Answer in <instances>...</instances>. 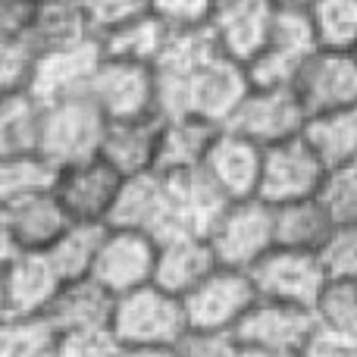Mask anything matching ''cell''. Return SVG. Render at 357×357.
Here are the masks:
<instances>
[{"label": "cell", "mask_w": 357, "mask_h": 357, "mask_svg": "<svg viewBox=\"0 0 357 357\" xmlns=\"http://www.w3.org/2000/svg\"><path fill=\"white\" fill-rule=\"evenodd\" d=\"M110 333L123 348H178L188 333L182 298L148 282L116 298Z\"/></svg>", "instance_id": "1"}, {"label": "cell", "mask_w": 357, "mask_h": 357, "mask_svg": "<svg viewBox=\"0 0 357 357\" xmlns=\"http://www.w3.org/2000/svg\"><path fill=\"white\" fill-rule=\"evenodd\" d=\"M107 132V116L88 94L54 100L41 107L38 123V154H44L56 169L91 160L100 154Z\"/></svg>", "instance_id": "2"}, {"label": "cell", "mask_w": 357, "mask_h": 357, "mask_svg": "<svg viewBox=\"0 0 357 357\" xmlns=\"http://www.w3.org/2000/svg\"><path fill=\"white\" fill-rule=\"evenodd\" d=\"M220 266L251 270L264 254L276 248V222H273V204L264 197H241L229 201L220 210L207 232Z\"/></svg>", "instance_id": "3"}, {"label": "cell", "mask_w": 357, "mask_h": 357, "mask_svg": "<svg viewBox=\"0 0 357 357\" xmlns=\"http://www.w3.org/2000/svg\"><path fill=\"white\" fill-rule=\"evenodd\" d=\"M85 94L98 104V110L110 119H132L157 113V82L154 66L126 56L100 54Z\"/></svg>", "instance_id": "4"}, {"label": "cell", "mask_w": 357, "mask_h": 357, "mask_svg": "<svg viewBox=\"0 0 357 357\" xmlns=\"http://www.w3.org/2000/svg\"><path fill=\"white\" fill-rule=\"evenodd\" d=\"M254 301H257V289L251 273L235 266H216L201 285H195L182 298L188 329H201V333H235Z\"/></svg>", "instance_id": "5"}, {"label": "cell", "mask_w": 357, "mask_h": 357, "mask_svg": "<svg viewBox=\"0 0 357 357\" xmlns=\"http://www.w3.org/2000/svg\"><path fill=\"white\" fill-rule=\"evenodd\" d=\"M248 273L254 279L257 298L295 304V307L307 310H314L317 298L323 295V289L329 282L317 251H298V248L279 245L270 254H264Z\"/></svg>", "instance_id": "6"}, {"label": "cell", "mask_w": 357, "mask_h": 357, "mask_svg": "<svg viewBox=\"0 0 357 357\" xmlns=\"http://www.w3.org/2000/svg\"><path fill=\"white\" fill-rule=\"evenodd\" d=\"M226 126L257 142L260 148H270L301 135L307 126V110L291 85H251Z\"/></svg>", "instance_id": "7"}, {"label": "cell", "mask_w": 357, "mask_h": 357, "mask_svg": "<svg viewBox=\"0 0 357 357\" xmlns=\"http://www.w3.org/2000/svg\"><path fill=\"white\" fill-rule=\"evenodd\" d=\"M154 270H157L154 235L142 232V229L107 226L88 276L98 279L107 291H113L119 298L132 289L154 282Z\"/></svg>", "instance_id": "8"}, {"label": "cell", "mask_w": 357, "mask_h": 357, "mask_svg": "<svg viewBox=\"0 0 357 357\" xmlns=\"http://www.w3.org/2000/svg\"><path fill=\"white\" fill-rule=\"evenodd\" d=\"M323 176H326V163L317 157V151L310 148L301 132L295 138H285V142L264 148L257 197H264L273 207L304 201V197L317 195Z\"/></svg>", "instance_id": "9"}, {"label": "cell", "mask_w": 357, "mask_h": 357, "mask_svg": "<svg viewBox=\"0 0 357 357\" xmlns=\"http://www.w3.org/2000/svg\"><path fill=\"white\" fill-rule=\"evenodd\" d=\"M298 100L307 116L357 107V56L351 50H326L317 47L298 69L295 82Z\"/></svg>", "instance_id": "10"}, {"label": "cell", "mask_w": 357, "mask_h": 357, "mask_svg": "<svg viewBox=\"0 0 357 357\" xmlns=\"http://www.w3.org/2000/svg\"><path fill=\"white\" fill-rule=\"evenodd\" d=\"M320 47L307 13L276 10L273 29L260 54L248 63L251 85H291L298 69Z\"/></svg>", "instance_id": "11"}, {"label": "cell", "mask_w": 357, "mask_h": 357, "mask_svg": "<svg viewBox=\"0 0 357 357\" xmlns=\"http://www.w3.org/2000/svg\"><path fill=\"white\" fill-rule=\"evenodd\" d=\"M100 54H104V47H100L98 35L38 50L35 69H31L29 79V94L41 107L63 98H73V94H85Z\"/></svg>", "instance_id": "12"}, {"label": "cell", "mask_w": 357, "mask_h": 357, "mask_svg": "<svg viewBox=\"0 0 357 357\" xmlns=\"http://www.w3.org/2000/svg\"><path fill=\"white\" fill-rule=\"evenodd\" d=\"M119 188H123V176L98 154L91 160L63 167L56 173L54 195L60 197L69 220L107 226L113 216V207H116Z\"/></svg>", "instance_id": "13"}, {"label": "cell", "mask_w": 357, "mask_h": 357, "mask_svg": "<svg viewBox=\"0 0 357 357\" xmlns=\"http://www.w3.org/2000/svg\"><path fill=\"white\" fill-rule=\"evenodd\" d=\"M314 329H317L314 310L257 298L254 307L248 310V314L241 317V323L235 326V339H238V345L257 348V351L301 357L310 335H314Z\"/></svg>", "instance_id": "14"}, {"label": "cell", "mask_w": 357, "mask_h": 357, "mask_svg": "<svg viewBox=\"0 0 357 357\" xmlns=\"http://www.w3.org/2000/svg\"><path fill=\"white\" fill-rule=\"evenodd\" d=\"M260 163H264V148L241 132L216 129L213 142H210L207 154H204L201 173L213 182L226 201H241V197H254L260 188Z\"/></svg>", "instance_id": "15"}, {"label": "cell", "mask_w": 357, "mask_h": 357, "mask_svg": "<svg viewBox=\"0 0 357 357\" xmlns=\"http://www.w3.org/2000/svg\"><path fill=\"white\" fill-rule=\"evenodd\" d=\"M273 19V0H216L207 29L222 54L248 66L270 38Z\"/></svg>", "instance_id": "16"}, {"label": "cell", "mask_w": 357, "mask_h": 357, "mask_svg": "<svg viewBox=\"0 0 357 357\" xmlns=\"http://www.w3.org/2000/svg\"><path fill=\"white\" fill-rule=\"evenodd\" d=\"M160 129L163 116H157V113L132 119H110L104 132V144H100V157L123 178L151 173L157 167Z\"/></svg>", "instance_id": "17"}, {"label": "cell", "mask_w": 357, "mask_h": 357, "mask_svg": "<svg viewBox=\"0 0 357 357\" xmlns=\"http://www.w3.org/2000/svg\"><path fill=\"white\" fill-rule=\"evenodd\" d=\"M116 295L107 291L98 279L82 276L60 285L47 307V320L56 333H100L110 329Z\"/></svg>", "instance_id": "18"}, {"label": "cell", "mask_w": 357, "mask_h": 357, "mask_svg": "<svg viewBox=\"0 0 357 357\" xmlns=\"http://www.w3.org/2000/svg\"><path fill=\"white\" fill-rule=\"evenodd\" d=\"M6 314H47L63 279L44 251H16L0 270Z\"/></svg>", "instance_id": "19"}, {"label": "cell", "mask_w": 357, "mask_h": 357, "mask_svg": "<svg viewBox=\"0 0 357 357\" xmlns=\"http://www.w3.org/2000/svg\"><path fill=\"white\" fill-rule=\"evenodd\" d=\"M220 266L207 235H176L157 241V270L154 282L160 289L185 298L195 285H201Z\"/></svg>", "instance_id": "20"}, {"label": "cell", "mask_w": 357, "mask_h": 357, "mask_svg": "<svg viewBox=\"0 0 357 357\" xmlns=\"http://www.w3.org/2000/svg\"><path fill=\"white\" fill-rule=\"evenodd\" d=\"M0 213H3L19 251H44L73 222L54 191L22 197V201L10 204V207H0Z\"/></svg>", "instance_id": "21"}, {"label": "cell", "mask_w": 357, "mask_h": 357, "mask_svg": "<svg viewBox=\"0 0 357 357\" xmlns=\"http://www.w3.org/2000/svg\"><path fill=\"white\" fill-rule=\"evenodd\" d=\"M216 129L220 126H210L197 116L163 119L160 151H157L154 169H160V173H191V169H201L204 154H207Z\"/></svg>", "instance_id": "22"}, {"label": "cell", "mask_w": 357, "mask_h": 357, "mask_svg": "<svg viewBox=\"0 0 357 357\" xmlns=\"http://www.w3.org/2000/svg\"><path fill=\"white\" fill-rule=\"evenodd\" d=\"M273 222H276V245L298 248V251H320L323 241L335 229V222L329 220L317 195L273 207Z\"/></svg>", "instance_id": "23"}, {"label": "cell", "mask_w": 357, "mask_h": 357, "mask_svg": "<svg viewBox=\"0 0 357 357\" xmlns=\"http://www.w3.org/2000/svg\"><path fill=\"white\" fill-rule=\"evenodd\" d=\"M304 138L317 151V157L326 163V169L342 167V163H354L357 160V107L307 116Z\"/></svg>", "instance_id": "24"}, {"label": "cell", "mask_w": 357, "mask_h": 357, "mask_svg": "<svg viewBox=\"0 0 357 357\" xmlns=\"http://www.w3.org/2000/svg\"><path fill=\"white\" fill-rule=\"evenodd\" d=\"M169 25H163L154 13H142V16L129 19V22L107 29L100 38V47L110 56H126V60H138V63H151L160 56V50L169 41Z\"/></svg>", "instance_id": "25"}, {"label": "cell", "mask_w": 357, "mask_h": 357, "mask_svg": "<svg viewBox=\"0 0 357 357\" xmlns=\"http://www.w3.org/2000/svg\"><path fill=\"white\" fill-rule=\"evenodd\" d=\"M60 169L38 151H19V154L0 157V207L22 201V197L54 191Z\"/></svg>", "instance_id": "26"}, {"label": "cell", "mask_w": 357, "mask_h": 357, "mask_svg": "<svg viewBox=\"0 0 357 357\" xmlns=\"http://www.w3.org/2000/svg\"><path fill=\"white\" fill-rule=\"evenodd\" d=\"M107 226L100 222H69L47 248V260L54 264L56 276L63 282L69 279H82L91 273V264H94V254H98V245H100V235H104Z\"/></svg>", "instance_id": "27"}, {"label": "cell", "mask_w": 357, "mask_h": 357, "mask_svg": "<svg viewBox=\"0 0 357 357\" xmlns=\"http://www.w3.org/2000/svg\"><path fill=\"white\" fill-rule=\"evenodd\" d=\"M317 333L339 345L357 348V282L329 279L314 304Z\"/></svg>", "instance_id": "28"}, {"label": "cell", "mask_w": 357, "mask_h": 357, "mask_svg": "<svg viewBox=\"0 0 357 357\" xmlns=\"http://www.w3.org/2000/svg\"><path fill=\"white\" fill-rule=\"evenodd\" d=\"M56 335L47 314H0V357H54Z\"/></svg>", "instance_id": "29"}, {"label": "cell", "mask_w": 357, "mask_h": 357, "mask_svg": "<svg viewBox=\"0 0 357 357\" xmlns=\"http://www.w3.org/2000/svg\"><path fill=\"white\" fill-rule=\"evenodd\" d=\"M41 104L29 91L0 94V157L38 148Z\"/></svg>", "instance_id": "30"}, {"label": "cell", "mask_w": 357, "mask_h": 357, "mask_svg": "<svg viewBox=\"0 0 357 357\" xmlns=\"http://www.w3.org/2000/svg\"><path fill=\"white\" fill-rule=\"evenodd\" d=\"M317 44L326 50H351L357 47V0H317L310 6Z\"/></svg>", "instance_id": "31"}, {"label": "cell", "mask_w": 357, "mask_h": 357, "mask_svg": "<svg viewBox=\"0 0 357 357\" xmlns=\"http://www.w3.org/2000/svg\"><path fill=\"white\" fill-rule=\"evenodd\" d=\"M317 201L329 213L335 226H354L357 222V160L329 167L317 188Z\"/></svg>", "instance_id": "32"}, {"label": "cell", "mask_w": 357, "mask_h": 357, "mask_svg": "<svg viewBox=\"0 0 357 357\" xmlns=\"http://www.w3.org/2000/svg\"><path fill=\"white\" fill-rule=\"evenodd\" d=\"M38 47L31 38H0V94L29 91Z\"/></svg>", "instance_id": "33"}, {"label": "cell", "mask_w": 357, "mask_h": 357, "mask_svg": "<svg viewBox=\"0 0 357 357\" xmlns=\"http://www.w3.org/2000/svg\"><path fill=\"white\" fill-rule=\"evenodd\" d=\"M317 254H320V264L329 279L357 282V222L354 226H335Z\"/></svg>", "instance_id": "34"}, {"label": "cell", "mask_w": 357, "mask_h": 357, "mask_svg": "<svg viewBox=\"0 0 357 357\" xmlns=\"http://www.w3.org/2000/svg\"><path fill=\"white\" fill-rule=\"evenodd\" d=\"M213 3L216 0H148V10L173 31H182V29H204L210 22Z\"/></svg>", "instance_id": "35"}, {"label": "cell", "mask_w": 357, "mask_h": 357, "mask_svg": "<svg viewBox=\"0 0 357 357\" xmlns=\"http://www.w3.org/2000/svg\"><path fill=\"white\" fill-rule=\"evenodd\" d=\"M54 357H123V345L110 329L100 333H60Z\"/></svg>", "instance_id": "36"}, {"label": "cell", "mask_w": 357, "mask_h": 357, "mask_svg": "<svg viewBox=\"0 0 357 357\" xmlns=\"http://www.w3.org/2000/svg\"><path fill=\"white\" fill-rule=\"evenodd\" d=\"M82 6H85L94 35H104L107 29H116V25L148 13V0H82Z\"/></svg>", "instance_id": "37"}, {"label": "cell", "mask_w": 357, "mask_h": 357, "mask_svg": "<svg viewBox=\"0 0 357 357\" xmlns=\"http://www.w3.org/2000/svg\"><path fill=\"white\" fill-rule=\"evenodd\" d=\"M176 351L178 357H238L241 345L235 339V333H201V329H188Z\"/></svg>", "instance_id": "38"}, {"label": "cell", "mask_w": 357, "mask_h": 357, "mask_svg": "<svg viewBox=\"0 0 357 357\" xmlns=\"http://www.w3.org/2000/svg\"><path fill=\"white\" fill-rule=\"evenodd\" d=\"M38 0H0V38H31Z\"/></svg>", "instance_id": "39"}, {"label": "cell", "mask_w": 357, "mask_h": 357, "mask_svg": "<svg viewBox=\"0 0 357 357\" xmlns=\"http://www.w3.org/2000/svg\"><path fill=\"white\" fill-rule=\"evenodd\" d=\"M16 251H19V248H16V241H13V235H10V226H6L3 213H0V270L10 264Z\"/></svg>", "instance_id": "40"}, {"label": "cell", "mask_w": 357, "mask_h": 357, "mask_svg": "<svg viewBox=\"0 0 357 357\" xmlns=\"http://www.w3.org/2000/svg\"><path fill=\"white\" fill-rule=\"evenodd\" d=\"M123 357H178L176 348H123Z\"/></svg>", "instance_id": "41"}, {"label": "cell", "mask_w": 357, "mask_h": 357, "mask_svg": "<svg viewBox=\"0 0 357 357\" xmlns=\"http://www.w3.org/2000/svg\"><path fill=\"white\" fill-rule=\"evenodd\" d=\"M314 3L317 0H273L276 10H291V13H310V6Z\"/></svg>", "instance_id": "42"}, {"label": "cell", "mask_w": 357, "mask_h": 357, "mask_svg": "<svg viewBox=\"0 0 357 357\" xmlns=\"http://www.w3.org/2000/svg\"><path fill=\"white\" fill-rule=\"evenodd\" d=\"M238 357H295V354H276V351H257V348H245L241 345Z\"/></svg>", "instance_id": "43"}, {"label": "cell", "mask_w": 357, "mask_h": 357, "mask_svg": "<svg viewBox=\"0 0 357 357\" xmlns=\"http://www.w3.org/2000/svg\"><path fill=\"white\" fill-rule=\"evenodd\" d=\"M0 314H6V301H3V279H0Z\"/></svg>", "instance_id": "44"}, {"label": "cell", "mask_w": 357, "mask_h": 357, "mask_svg": "<svg viewBox=\"0 0 357 357\" xmlns=\"http://www.w3.org/2000/svg\"><path fill=\"white\" fill-rule=\"evenodd\" d=\"M38 3H50V0H38Z\"/></svg>", "instance_id": "45"}, {"label": "cell", "mask_w": 357, "mask_h": 357, "mask_svg": "<svg viewBox=\"0 0 357 357\" xmlns=\"http://www.w3.org/2000/svg\"><path fill=\"white\" fill-rule=\"evenodd\" d=\"M354 56H357V47H354Z\"/></svg>", "instance_id": "46"}]
</instances>
